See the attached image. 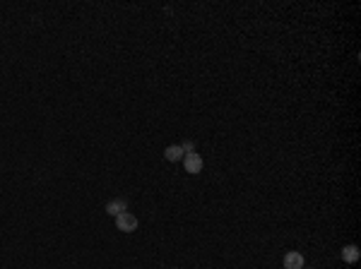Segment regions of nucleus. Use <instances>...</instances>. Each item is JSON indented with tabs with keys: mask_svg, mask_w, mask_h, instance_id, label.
<instances>
[{
	"mask_svg": "<svg viewBox=\"0 0 361 269\" xmlns=\"http://www.w3.org/2000/svg\"><path fill=\"white\" fill-rule=\"evenodd\" d=\"M116 226H118V231H123V233H135L137 226H140V221H137V216L135 214L123 212V214L116 216Z\"/></svg>",
	"mask_w": 361,
	"mask_h": 269,
	"instance_id": "obj_1",
	"label": "nucleus"
},
{
	"mask_svg": "<svg viewBox=\"0 0 361 269\" xmlns=\"http://www.w3.org/2000/svg\"><path fill=\"white\" fill-rule=\"evenodd\" d=\"M183 166H186V173L197 175V173H202V168H205V161H202L200 154H186V156H183Z\"/></svg>",
	"mask_w": 361,
	"mask_h": 269,
	"instance_id": "obj_2",
	"label": "nucleus"
},
{
	"mask_svg": "<svg viewBox=\"0 0 361 269\" xmlns=\"http://www.w3.org/2000/svg\"><path fill=\"white\" fill-rule=\"evenodd\" d=\"M282 264H284V269H304L306 267V262H304V255L301 252H286L284 259H282Z\"/></svg>",
	"mask_w": 361,
	"mask_h": 269,
	"instance_id": "obj_3",
	"label": "nucleus"
},
{
	"mask_svg": "<svg viewBox=\"0 0 361 269\" xmlns=\"http://www.w3.org/2000/svg\"><path fill=\"white\" fill-rule=\"evenodd\" d=\"M123 212H128V200H123V197H116V200H111L106 205V214L109 216H118Z\"/></svg>",
	"mask_w": 361,
	"mask_h": 269,
	"instance_id": "obj_4",
	"label": "nucleus"
},
{
	"mask_svg": "<svg viewBox=\"0 0 361 269\" xmlns=\"http://www.w3.org/2000/svg\"><path fill=\"white\" fill-rule=\"evenodd\" d=\"M361 257V250L356 245H344L342 248V259L347 262V264H354V262H359Z\"/></svg>",
	"mask_w": 361,
	"mask_h": 269,
	"instance_id": "obj_5",
	"label": "nucleus"
},
{
	"mask_svg": "<svg viewBox=\"0 0 361 269\" xmlns=\"http://www.w3.org/2000/svg\"><path fill=\"white\" fill-rule=\"evenodd\" d=\"M186 154L181 149V144H171V147H166L164 149V159L166 161H178V159H183Z\"/></svg>",
	"mask_w": 361,
	"mask_h": 269,
	"instance_id": "obj_6",
	"label": "nucleus"
},
{
	"mask_svg": "<svg viewBox=\"0 0 361 269\" xmlns=\"http://www.w3.org/2000/svg\"><path fill=\"white\" fill-rule=\"evenodd\" d=\"M181 149H183V154H195V142L193 140L181 142Z\"/></svg>",
	"mask_w": 361,
	"mask_h": 269,
	"instance_id": "obj_7",
	"label": "nucleus"
},
{
	"mask_svg": "<svg viewBox=\"0 0 361 269\" xmlns=\"http://www.w3.org/2000/svg\"><path fill=\"white\" fill-rule=\"evenodd\" d=\"M304 269H306V267H304ZM308 269H313V267H308Z\"/></svg>",
	"mask_w": 361,
	"mask_h": 269,
	"instance_id": "obj_8",
	"label": "nucleus"
}]
</instances>
